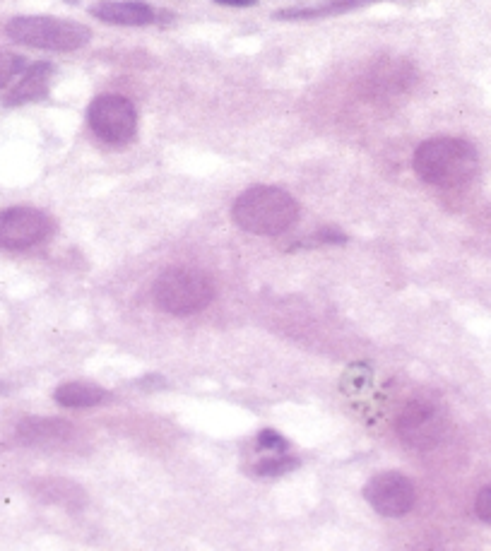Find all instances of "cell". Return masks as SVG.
I'll return each instance as SVG.
<instances>
[{"instance_id": "6da1fadb", "label": "cell", "mask_w": 491, "mask_h": 551, "mask_svg": "<svg viewBox=\"0 0 491 551\" xmlns=\"http://www.w3.org/2000/svg\"><path fill=\"white\" fill-rule=\"evenodd\" d=\"M412 167L429 186L455 188L475 179L479 157L470 142L460 138H434L417 147Z\"/></svg>"}, {"instance_id": "7a4b0ae2", "label": "cell", "mask_w": 491, "mask_h": 551, "mask_svg": "<svg viewBox=\"0 0 491 551\" xmlns=\"http://www.w3.org/2000/svg\"><path fill=\"white\" fill-rule=\"evenodd\" d=\"M234 222L248 234L277 236L299 219V203L285 188L253 186L236 198Z\"/></svg>"}, {"instance_id": "3957f363", "label": "cell", "mask_w": 491, "mask_h": 551, "mask_svg": "<svg viewBox=\"0 0 491 551\" xmlns=\"http://www.w3.org/2000/svg\"><path fill=\"white\" fill-rule=\"evenodd\" d=\"M8 37L15 44L29 46V49L70 53L90 44L92 32L85 25L73 20L49 15H22L8 22L5 27Z\"/></svg>"}, {"instance_id": "277c9868", "label": "cell", "mask_w": 491, "mask_h": 551, "mask_svg": "<svg viewBox=\"0 0 491 551\" xmlns=\"http://www.w3.org/2000/svg\"><path fill=\"white\" fill-rule=\"evenodd\" d=\"M155 304L171 316H193L215 299V284L203 270L169 268L152 287Z\"/></svg>"}, {"instance_id": "5b68a950", "label": "cell", "mask_w": 491, "mask_h": 551, "mask_svg": "<svg viewBox=\"0 0 491 551\" xmlns=\"http://www.w3.org/2000/svg\"><path fill=\"white\" fill-rule=\"evenodd\" d=\"M92 133L111 147H126L138 133V114L121 94H99L87 109Z\"/></svg>"}, {"instance_id": "8992f818", "label": "cell", "mask_w": 491, "mask_h": 551, "mask_svg": "<svg viewBox=\"0 0 491 551\" xmlns=\"http://www.w3.org/2000/svg\"><path fill=\"white\" fill-rule=\"evenodd\" d=\"M446 429L439 402L429 398H414L398 419V434L405 446L414 450H429L441 441Z\"/></svg>"}, {"instance_id": "52a82bcc", "label": "cell", "mask_w": 491, "mask_h": 551, "mask_svg": "<svg viewBox=\"0 0 491 551\" xmlns=\"http://www.w3.org/2000/svg\"><path fill=\"white\" fill-rule=\"evenodd\" d=\"M53 231V219L37 207H8L0 210V248L25 251L46 241Z\"/></svg>"}, {"instance_id": "ba28073f", "label": "cell", "mask_w": 491, "mask_h": 551, "mask_svg": "<svg viewBox=\"0 0 491 551\" xmlns=\"http://www.w3.org/2000/svg\"><path fill=\"white\" fill-rule=\"evenodd\" d=\"M364 499L376 513L386 515V518H402L412 511L417 491H414L410 479L400 472H378L366 482Z\"/></svg>"}, {"instance_id": "9c48e42d", "label": "cell", "mask_w": 491, "mask_h": 551, "mask_svg": "<svg viewBox=\"0 0 491 551\" xmlns=\"http://www.w3.org/2000/svg\"><path fill=\"white\" fill-rule=\"evenodd\" d=\"M90 13L106 25L116 27H147L157 20V10L140 0H99Z\"/></svg>"}, {"instance_id": "30bf717a", "label": "cell", "mask_w": 491, "mask_h": 551, "mask_svg": "<svg viewBox=\"0 0 491 551\" xmlns=\"http://www.w3.org/2000/svg\"><path fill=\"white\" fill-rule=\"evenodd\" d=\"M53 77V65L51 63H34L22 73L20 82L5 94L3 104L5 106H22L29 102H39L46 97Z\"/></svg>"}, {"instance_id": "8fae6325", "label": "cell", "mask_w": 491, "mask_h": 551, "mask_svg": "<svg viewBox=\"0 0 491 551\" xmlns=\"http://www.w3.org/2000/svg\"><path fill=\"white\" fill-rule=\"evenodd\" d=\"M378 3V0H325L318 5H297V8L277 10L275 20H318V17H330V15H342L349 10L364 8V5Z\"/></svg>"}, {"instance_id": "7c38bea8", "label": "cell", "mask_w": 491, "mask_h": 551, "mask_svg": "<svg viewBox=\"0 0 491 551\" xmlns=\"http://www.w3.org/2000/svg\"><path fill=\"white\" fill-rule=\"evenodd\" d=\"M53 398L61 407H70V410H82V407H97L102 405V402L109 398V393H106L104 388H99V385L87 383V381H70L58 385L56 393H53Z\"/></svg>"}, {"instance_id": "4fadbf2b", "label": "cell", "mask_w": 491, "mask_h": 551, "mask_svg": "<svg viewBox=\"0 0 491 551\" xmlns=\"http://www.w3.org/2000/svg\"><path fill=\"white\" fill-rule=\"evenodd\" d=\"M297 467H299V460L292 458V455L270 453L268 458L258 460L256 465H253V472L260 477H280V475H287V472L297 470Z\"/></svg>"}, {"instance_id": "5bb4252c", "label": "cell", "mask_w": 491, "mask_h": 551, "mask_svg": "<svg viewBox=\"0 0 491 551\" xmlns=\"http://www.w3.org/2000/svg\"><path fill=\"white\" fill-rule=\"evenodd\" d=\"M25 70V61L13 53H0V87L8 85L15 75H20Z\"/></svg>"}, {"instance_id": "9a60e30c", "label": "cell", "mask_w": 491, "mask_h": 551, "mask_svg": "<svg viewBox=\"0 0 491 551\" xmlns=\"http://www.w3.org/2000/svg\"><path fill=\"white\" fill-rule=\"evenodd\" d=\"M258 448L265 450V453H285L287 441L277 431L265 429L258 434Z\"/></svg>"}, {"instance_id": "2e32d148", "label": "cell", "mask_w": 491, "mask_h": 551, "mask_svg": "<svg viewBox=\"0 0 491 551\" xmlns=\"http://www.w3.org/2000/svg\"><path fill=\"white\" fill-rule=\"evenodd\" d=\"M475 513L479 515V520H484V523L491 525V487H484L477 494Z\"/></svg>"}, {"instance_id": "e0dca14e", "label": "cell", "mask_w": 491, "mask_h": 551, "mask_svg": "<svg viewBox=\"0 0 491 551\" xmlns=\"http://www.w3.org/2000/svg\"><path fill=\"white\" fill-rule=\"evenodd\" d=\"M215 3L232 5V8H251V5H256L258 0H215Z\"/></svg>"}]
</instances>
